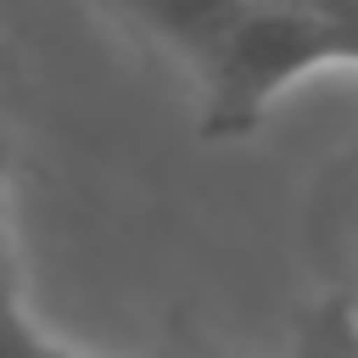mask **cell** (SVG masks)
<instances>
[{
  "label": "cell",
  "instance_id": "277c9868",
  "mask_svg": "<svg viewBox=\"0 0 358 358\" xmlns=\"http://www.w3.org/2000/svg\"><path fill=\"white\" fill-rule=\"evenodd\" d=\"M313 6H319L324 17H336V22H341V28L358 39V0H313Z\"/></svg>",
  "mask_w": 358,
  "mask_h": 358
},
{
  "label": "cell",
  "instance_id": "6da1fadb",
  "mask_svg": "<svg viewBox=\"0 0 358 358\" xmlns=\"http://www.w3.org/2000/svg\"><path fill=\"white\" fill-rule=\"evenodd\" d=\"M196 90L201 140H246L274 101L324 67H358V39L313 0H101Z\"/></svg>",
  "mask_w": 358,
  "mask_h": 358
},
{
  "label": "cell",
  "instance_id": "3957f363",
  "mask_svg": "<svg viewBox=\"0 0 358 358\" xmlns=\"http://www.w3.org/2000/svg\"><path fill=\"white\" fill-rule=\"evenodd\" d=\"M67 341L50 336L34 313H28V296L0 285V352H62Z\"/></svg>",
  "mask_w": 358,
  "mask_h": 358
},
{
  "label": "cell",
  "instance_id": "7a4b0ae2",
  "mask_svg": "<svg viewBox=\"0 0 358 358\" xmlns=\"http://www.w3.org/2000/svg\"><path fill=\"white\" fill-rule=\"evenodd\" d=\"M313 241H319V268H324V308L341 313L358 341V145L319 185Z\"/></svg>",
  "mask_w": 358,
  "mask_h": 358
}]
</instances>
